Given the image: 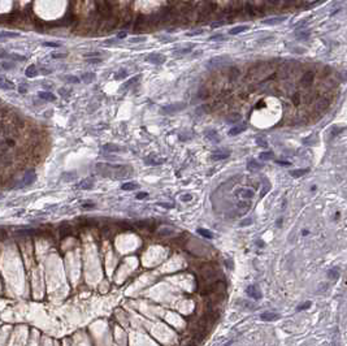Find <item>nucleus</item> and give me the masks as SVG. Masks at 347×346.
<instances>
[{"mask_svg":"<svg viewBox=\"0 0 347 346\" xmlns=\"http://www.w3.org/2000/svg\"><path fill=\"white\" fill-rule=\"evenodd\" d=\"M185 108H186V104L185 103H173V104L161 107V112L165 115H172V113H177V112L182 111Z\"/></svg>","mask_w":347,"mask_h":346,"instance_id":"f257e3e1","label":"nucleus"},{"mask_svg":"<svg viewBox=\"0 0 347 346\" xmlns=\"http://www.w3.org/2000/svg\"><path fill=\"white\" fill-rule=\"evenodd\" d=\"M165 56L163 55V53H150V55L146 57V61L151 62V64H155V65H161L165 62Z\"/></svg>","mask_w":347,"mask_h":346,"instance_id":"f03ea898","label":"nucleus"},{"mask_svg":"<svg viewBox=\"0 0 347 346\" xmlns=\"http://www.w3.org/2000/svg\"><path fill=\"white\" fill-rule=\"evenodd\" d=\"M246 293L248 294V297H251L253 299H260L261 298V291L259 290L257 285H250L246 289Z\"/></svg>","mask_w":347,"mask_h":346,"instance_id":"7ed1b4c3","label":"nucleus"},{"mask_svg":"<svg viewBox=\"0 0 347 346\" xmlns=\"http://www.w3.org/2000/svg\"><path fill=\"white\" fill-rule=\"evenodd\" d=\"M34 181H35V173H34L33 170H29V172L25 174V177H23L22 182L19 184V187H25V186H29V185H31Z\"/></svg>","mask_w":347,"mask_h":346,"instance_id":"20e7f679","label":"nucleus"},{"mask_svg":"<svg viewBox=\"0 0 347 346\" xmlns=\"http://www.w3.org/2000/svg\"><path fill=\"white\" fill-rule=\"evenodd\" d=\"M164 162H165L164 159L156 156V155H150V156L144 158V163L147 165H160V164H163Z\"/></svg>","mask_w":347,"mask_h":346,"instance_id":"39448f33","label":"nucleus"},{"mask_svg":"<svg viewBox=\"0 0 347 346\" xmlns=\"http://www.w3.org/2000/svg\"><path fill=\"white\" fill-rule=\"evenodd\" d=\"M281 316H280V314H276V312H264V314H261V316H260V319L261 320H264V321H274V320H278L280 319Z\"/></svg>","mask_w":347,"mask_h":346,"instance_id":"423d86ee","label":"nucleus"},{"mask_svg":"<svg viewBox=\"0 0 347 346\" xmlns=\"http://www.w3.org/2000/svg\"><path fill=\"white\" fill-rule=\"evenodd\" d=\"M238 197L242 199H251L253 198V190L251 189H239L238 190Z\"/></svg>","mask_w":347,"mask_h":346,"instance_id":"0eeeda50","label":"nucleus"},{"mask_svg":"<svg viewBox=\"0 0 347 346\" xmlns=\"http://www.w3.org/2000/svg\"><path fill=\"white\" fill-rule=\"evenodd\" d=\"M229 155H230V152L229 151H216V152L212 154V160H214V162H218V160H222V159H226L229 158Z\"/></svg>","mask_w":347,"mask_h":346,"instance_id":"6e6552de","label":"nucleus"},{"mask_svg":"<svg viewBox=\"0 0 347 346\" xmlns=\"http://www.w3.org/2000/svg\"><path fill=\"white\" fill-rule=\"evenodd\" d=\"M38 96L43 100H48V102H55L56 100V96L52 94L50 91H39L38 92Z\"/></svg>","mask_w":347,"mask_h":346,"instance_id":"1a4fd4ad","label":"nucleus"},{"mask_svg":"<svg viewBox=\"0 0 347 346\" xmlns=\"http://www.w3.org/2000/svg\"><path fill=\"white\" fill-rule=\"evenodd\" d=\"M285 20H286V17H273V18L264 20L263 25H278V23H282Z\"/></svg>","mask_w":347,"mask_h":346,"instance_id":"9d476101","label":"nucleus"},{"mask_svg":"<svg viewBox=\"0 0 347 346\" xmlns=\"http://www.w3.org/2000/svg\"><path fill=\"white\" fill-rule=\"evenodd\" d=\"M92 186H94V180L92 178L83 180V181L78 185V187L82 189V190H90V189H92Z\"/></svg>","mask_w":347,"mask_h":346,"instance_id":"9b49d317","label":"nucleus"},{"mask_svg":"<svg viewBox=\"0 0 347 346\" xmlns=\"http://www.w3.org/2000/svg\"><path fill=\"white\" fill-rule=\"evenodd\" d=\"M261 168H263V165L260 163H257L256 160H253V159L248 160V163H247V169L248 170H259Z\"/></svg>","mask_w":347,"mask_h":346,"instance_id":"f8f14e48","label":"nucleus"},{"mask_svg":"<svg viewBox=\"0 0 347 346\" xmlns=\"http://www.w3.org/2000/svg\"><path fill=\"white\" fill-rule=\"evenodd\" d=\"M104 151H108V152H119V151H122L124 148L120 147L119 144H112V143H108V144H104Z\"/></svg>","mask_w":347,"mask_h":346,"instance_id":"ddd939ff","label":"nucleus"},{"mask_svg":"<svg viewBox=\"0 0 347 346\" xmlns=\"http://www.w3.org/2000/svg\"><path fill=\"white\" fill-rule=\"evenodd\" d=\"M139 187V185L136 184V182H125V184H122V186H121V189L122 190H125V191H131V190H136Z\"/></svg>","mask_w":347,"mask_h":346,"instance_id":"4468645a","label":"nucleus"},{"mask_svg":"<svg viewBox=\"0 0 347 346\" xmlns=\"http://www.w3.org/2000/svg\"><path fill=\"white\" fill-rule=\"evenodd\" d=\"M243 130H246V125H237V126H233V128L229 130V135H237L239 133H242Z\"/></svg>","mask_w":347,"mask_h":346,"instance_id":"2eb2a0df","label":"nucleus"},{"mask_svg":"<svg viewBox=\"0 0 347 346\" xmlns=\"http://www.w3.org/2000/svg\"><path fill=\"white\" fill-rule=\"evenodd\" d=\"M206 137L209 141H212V142H220V135L217 134V131H214V130H208L206 133Z\"/></svg>","mask_w":347,"mask_h":346,"instance_id":"dca6fc26","label":"nucleus"},{"mask_svg":"<svg viewBox=\"0 0 347 346\" xmlns=\"http://www.w3.org/2000/svg\"><path fill=\"white\" fill-rule=\"evenodd\" d=\"M246 30H248V26H247V25H241V26L233 27L232 30L229 31V34H230V35H237V34H241V33L246 31Z\"/></svg>","mask_w":347,"mask_h":346,"instance_id":"f3484780","label":"nucleus"},{"mask_svg":"<svg viewBox=\"0 0 347 346\" xmlns=\"http://www.w3.org/2000/svg\"><path fill=\"white\" fill-rule=\"evenodd\" d=\"M0 87H3V89H7V90H11V89H14V85L12 84L11 81L5 80L4 77H0Z\"/></svg>","mask_w":347,"mask_h":346,"instance_id":"a211bd4d","label":"nucleus"},{"mask_svg":"<svg viewBox=\"0 0 347 346\" xmlns=\"http://www.w3.org/2000/svg\"><path fill=\"white\" fill-rule=\"evenodd\" d=\"M308 172H310V169H308V168H306V169H295V170H291V172H290V176L298 178V177L304 176V174H306V173H308Z\"/></svg>","mask_w":347,"mask_h":346,"instance_id":"6ab92c4d","label":"nucleus"},{"mask_svg":"<svg viewBox=\"0 0 347 346\" xmlns=\"http://www.w3.org/2000/svg\"><path fill=\"white\" fill-rule=\"evenodd\" d=\"M139 78H140V76H135V77H133V78H130L128 82H126V84H124V85L121 86V90H126V89H129V87H131Z\"/></svg>","mask_w":347,"mask_h":346,"instance_id":"aec40b11","label":"nucleus"},{"mask_svg":"<svg viewBox=\"0 0 347 346\" xmlns=\"http://www.w3.org/2000/svg\"><path fill=\"white\" fill-rule=\"evenodd\" d=\"M26 77H29V78H33V77H35L37 74H38V72H37V68H35V65H30L26 69Z\"/></svg>","mask_w":347,"mask_h":346,"instance_id":"412c9836","label":"nucleus"},{"mask_svg":"<svg viewBox=\"0 0 347 346\" xmlns=\"http://www.w3.org/2000/svg\"><path fill=\"white\" fill-rule=\"evenodd\" d=\"M294 35L296 37V38H300V39H307L310 35H311V33L308 31V30H299V31H295L294 33Z\"/></svg>","mask_w":347,"mask_h":346,"instance_id":"4be33fe9","label":"nucleus"},{"mask_svg":"<svg viewBox=\"0 0 347 346\" xmlns=\"http://www.w3.org/2000/svg\"><path fill=\"white\" fill-rule=\"evenodd\" d=\"M197 232L199 233L200 236H203V237H206V238H209V240H211V238H213V234H212V233L208 230V229H204V228H199Z\"/></svg>","mask_w":347,"mask_h":346,"instance_id":"5701e85b","label":"nucleus"},{"mask_svg":"<svg viewBox=\"0 0 347 346\" xmlns=\"http://www.w3.org/2000/svg\"><path fill=\"white\" fill-rule=\"evenodd\" d=\"M312 81H313V73L310 72V73H307V74H306L304 77H303L302 84H303V85H310Z\"/></svg>","mask_w":347,"mask_h":346,"instance_id":"b1692460","label":"nucleus"},{"mask_svg":"<svg viewBox=\"0 0 347 346\" xmlns=\"http://www.w3.org/2000/svg\"><path fill=\"white\" fill-rule=\"evenodd\" d=\"M17 37H19V34H17V33H11V31L0 33V39H2V38H17Z\"/></svg>","mask_w":347,"mask_h":346,"instance_id":"393cba45","label":"nucleus"},{"mask_svg":"<svg viewBox=\"0 0 347 346\" xmlns=\"http://www.w3.org/2000/svg\"><path fill=\"white\" fill-rule=\"evenodd\" d=\"M95 76L92 74V73H85L83 76H82V80H83V82H86V84H91L92 81H94Z\"/></svg>","mask_w":347,"mask_h":346,"instance_id":"a878e982","label":"nucleus"},{"mask_svg":"<svg viewBox=\"0 0 347 346\" xmlns=\"http://www.w3.org/2000/svg\"><path fill=\"white\" fill-rule=\"evenodd\" d=\"M8 59H11V60H18V61H23V60H26V57L25 56H22V55H18V53H9L8 55Z\"/></svg>","mask_w":347,"mask_h":346,"instance_id":"bb28decb","label":"nucleus"},{"mask_svg":"<svg viewBox=\"0 0 347 346\" xmlns=\"http://www.w3.org/2000/svg\"><path fill=\"white\" fill-rule=\"evenodd\" d=\"M64 80L66 82H69V84H80V78L76 76H65Z\"/></svg>","mask_w":347,"mask_h":346,"instance_id":"cd10ccee","label":"nucleus"},{"mask_svg":"<svg viewBox=\"0 0 347 346\" xmlns=\"http://www.w3.org/2000/svg\"><path fill=\"white\" fill-rule=\"evenodd\" d=\"M259 158H260L261 160H271V159H273V152H271V151H267V152H261Z\"/></svg>","mask_w":347,"mask_h":346,"instance_id":"c85d7f7f","label":"nucleus"},{"mask_svg":"<svg viewBox=\"0 0 347 346\" xmlns=\"http://www.w3.org/2000/svg\"><path fill=\"white\" fill-rule=\"evenodd\" d=\"M191 48H193V46H189V47H186V48H179V50L175 52V53H177V55H186V53L191 52Z\"/></svg>","mask_w":347,"mask_h":346,"instance_id":"c756f323","label":"nucleus"},{"mask_svg":"<svg viewBox=\"0 0 347 346\" xmlns=\"http://www.w3.org/2000/svg\"><path fill=\"white\" fill-rule=\"evenodd\" d=\"M330 279H333V280H335V279H338V276H339V273H338V269L337 268H333V269H330L329 271V275H328Z\"/></svg>","mask_w":347,"mask_h":346,"instance_id":"7c9ffc66","label":"nucleus"},{"mask_svg":"<svg viewBox=\"0 0 347 346\" xmlns=\"http://www.w3.org/2000/svg\"><path fill=\"white\" fill-rule=\"evenodd\" d=\"M256 143L260 147H268V142L264 138H256Z\"/></svg>","mask_w":347,"mask_h":346,"instance_id":"2f4dec72","label":"nucleus"},{"mask_svg":"<svg viewBox=\"0 0 347 346\" xmlns=\"http://www.w3.org/2000/svg\"><path fill=\"white\" fill-rule=\"evenodd\" d=\"M44 47H52V48H58L60 47V43H55V42H44L43 43Z\"/></svg>","mask_w":347,"mask_h":346,"instance_id":"473e14b6","label":"nucleus"},{"mask_svg":"<svg viewBox=\"0 0 347 346\" xmlns=\"http://www.w3.org/2000/svg\"><path fill=\"white\" fill-rule=\"evenodd\" d=\"M121 73H116L115 74V80H121V78H124V77H126L128 76V72L126 70H120Z\"/></svg>","mask_w":347,"mask_h":346,"instance_id":"72a5a7b5","label":"nucleus"},{"mask_svg":"<svg viewBox=\"0 0 347 346\" xmlns=\"http://www.w3.org/2000/svg\"><path fill=\"white\" fill-rule=\"evenodd\" d=\"M146 41V37H135V38H130L131 43H139V42H144Z\"/></svg>","mask_w":347,"mask_h":346,"instance_id":"f704fd0d","label":"nucleus"},{"mask_svg":"<svg viewBox=\"0 0 347 346\" xmlns=\"http://www.w3.org/2000/svg\"><path fill=\"white\" fill-rule=\"evenodd\" d=\"M311 305H312V303H311V302L308 301V302H306V303H303L302 306H299V307H298L296 310H298V311H303V310H307V309H310V307H311Z\"/></svg>","mask_w":347,"mask_h":346,"instance_id":"c9c22d12","label":"nucleus"},{"mask_svg":"<svg viewBox=\"0 0 347 346\" xmlns=\"http://www.w3.org/2000/svg\"><path fill=\"white\" fill-rule=\"evenodd\" d=\"M181 201L190 202V201H193V195L191 194H183V195H181Z\"/></svg>","mask_w":347,"mask_h":346,"instance_id":"e433bc0d","label":"nucleus"},{"mask_svg":"<svg viewBox=\"0 0 347 346\" xmlns=\"http://www.w3.org/2000/svg\"><path fill=\"white\" fill-rule=\"evenodd\" d=\"M53 59H65V57L68 56V53H52L51 55Z\"/></svg>","mask_w":347,"mask_h":346,"instance_id":"4c0bfd02","label":"nucleus"},{"mask_svg":"<svg viewBox=\"0 0 347 346\" xmlns=\"http://www.w3.org/2000/svg\"><path fill=\"white\" fill-rule=\"evenodd\" d=\"M2 66L4 68V69H12V68H14V64H13V62H5V61H3V62H2Z\"/></svg>","mask_w":347,"mask_h":346,"instance_id":"58836bf2","label":"nucleus"},{"mask_svg":"<svg viewBox=\"0 0 347 346\" xmlns=\"http://www.w3.org/2000/svg\"><path fill=\"white\" fill-rule=\"evenodd\" d=\"M217 39L224 41V39H225V37H224L222 34H218V35H212V37H209V41H217Z\"/></svg>","mask_w":347,"mask_h":346,"instance_id":"ea45409f","label":"nucleus"},{"mask_svg":"<svg viewBox=\"0 0 347 346\" xmlns=\"http://www.w3.org/2000/svg\"><path fill=\"white\" fill-rule=\"evenodd\" d=\"M160 234L161 236H169V234H172V230H170L169 228H164L160 230Z\"/></svg>","mask_w":347,"mask_h":346,"instance_id":"a19ab883","label":"nucleus"},{"mask_svg":"<svg viewBox=\"0 0 347 346\" xmlns=\"http://www.w3.org/2000/svg\"><path fill=\"white\" fill-rule=\"evenodd\" d=\"M200 34H203V30H195V31H189L186 33L187 37H194V35H200Z\"/></svg>","mask_w":347,"mask_h":346,"instance_id":"79ce46f5","label":"nucleus"},{"mask_svg":"<svg viewBox=\"0 0 347 346\" xmlns=\"http://www.w3.org/2000/svg\"><path fill=\"white\" fill-rule=\"evenodd\" d=\"M87 62H90V64H99V62H101V59L100 57H96V59H87Z\"/></svg>","mask_w":347,"mask_h":346,"instance_id":"37998d69","label":"nucleus"},{"mask_svg":"<svg viewBox=\"0 0 347 346\" xmlns=\"http://www.w3.org/2000/svg\"><path fill=\"white\" fill-rule=\"evenodd\" d=\"M147 195H148L147 193H144V191H140V193H138V194H136V199H143V198H146Z\"/></svg>","mask_w":347,"mask_h":346,"instance_id":"c03bdc74","label":"nucleus"},{"mask_svg":"<svg viewBox=\"0 0 347 346\" xmlns=\"http://www.w3.org/2000/svg\"><path fill=\"white\" fill-rule=\"evenodd\" d=\"M251 224H252L251 219H246V220H244L243 223H241V225H242V227H246V225H251Z\"/></svg>","mask_w":347,"mask_h":346,"instance_id":"a18cd8bd","label":"nucleus"},{"mask_svg":"<svg viewBox=\"0 0 347 346\" xmlns=\"http://www.w3.org/2000/svg\"><path fill=\"white\" fill-rule=\"evenodd\" d=\"M85 57H91V56H100L99 52H90V53H85Z\"/></svg>","mask_w":347,"mask_h":346,"instance_id":"49530a36","label":"nucleus"},{"mask_svg":"<svg viewBox=\"0 0 347 346\" xmlns=\"http://www.w3.org/2000/svg\"><path fill=\"white\" fill-rule=\"evenodd\" d=\"M82 207H83V208H94L95 204L94 203H83V204H82Z\"/></svg>","mask_w":347,"mask_h":346,"instance_id":"de8ad7c7","label":"nucleus"},{"mask_svg":"<svg viewBox=\"0 0 347 346\" xmlns=\"http://www.w3.org/2000/svg\"><path fill=\"white\" fill-rule=\"evenodd\" d=\"M277 164L283 165V167H289V165H290L291 163H290V162H281V160H277Z\"/></svg>","mask_w":347,"mask_h":346,"instance_id":"09e8293b","label":"nucleus"},{"mask_svg":"<svg viewBox=\"0 0 347 346\" xmlns=\"http://www.w3.org/2000/svg\"><path fill=\"white\" fill-rule=\"evenodd\" d=\"M8 55L9 53L4 52V51H0V59H8Z\"/></svg>","mask_w":347,"mask_h":346,"instance_id":"8fccbe9b","label":"nucleus"},{"mask_svg":"<svg viewBox=\"0 0 347 346\" xmlns=\"http://www.w3.org/2000/svg\"><path fill=\"white\" fill-rule=\"evenodd\" d=\"M238 207H248V202H246V203H243V202H239L238 203Z\"/></svg>","mask_w":347,"mask_h":346,"instance_id":"3c124183","label":"nucleus"},{"mask_svg":"<svg viewBox=\"0 0 347 346\" xmlns=\"http://www.w3.org/2000/svg\"><path fill=\"white\" fill-rule=\"evenodd\" d=\"M239 119H241V116L237 115V116H234V117H230V119H229V121H233V123H234V121H237V120H239Z\"/></svg>","mask_w":347,"mask_h":346,"instance_id":"603ef678","label":"nucleus"},{"mask_svg":"<svg viewBox=\"0 0 347 346\" xmlns=\"http://www.w3.org/2000/svg\"><path fill=\"white\" fill-rule=\"evenodd\" d=\"M58 92H60V94H61L62 96L68 95V94H66V92H68V90H65V89H60V90H58Z\"/></svg>","mask_w":347,"mask_h":346,"instance_id":"864d4df0","label":"nucleus"},{"mask_svg":"<svg viewBox=\"0 0 347 346\" xmlns=\"http://www.w3.org/2000/svg\"><path fill=\"white\" fill-rule=\"evenodd\" d=\"M18 91H19V92H21V94H26V89H25V87H23V86H22V87H21V86H19V89H18Z\"/></svg>","mask_w":347,"mask_h":346,"instance_id":"5fc2aeb1","label":"nucleus"},{"mask_svg":"<svg viewBox=\"0 0 347 346\" xmlns=\"http://www.w3.org/2000/svg\"><path fill=\"white\" fill-rule=\"evenodd\" d=\"M7 144L8 146H14V141L13 139H7Z\"/></svg>","mask_w":347,"mask_h":346,"instance_id":"6e6d98bb","label":"nucleus"},{"mask_svg":"<svg viewBox=\"0 0 347 346\" xmlns=\"http://www.w3.org/2000/svg\"><path fill=\"white\" fill-rule=\"evenodd\" d=\"M221 25H222V22H216V23H212L211 27H217V26H221Z\"/></svg>","mask_w":347,"mask_h":346,"instance_id":"4d7b16f0","label":"nucleus"},{"mask_svg":"<svg viewBox=\"0 0 347 346\" xmlns=\"http://www.w3.org/2000/svg\"><path fill=\"white\" fill-rule=\"evenodd\" d=\"M125 37H126V33H120L119 35H117V38H119V39H121V38H125Z\"/></svg>","mask_w":347,"mask_h":346,"instance_id":"13d9d810","label":"nucleus"},{"mask_svg":"<svg viewBox=\"0 0 347 346\" xmlns=\"http://www.w3.org/2000/svg\"><path fill=\"white\" fill-rule=\"evenodd\" d=\"M160 206H163V207H167V208H170V207H172V204H165V203H160Z\"/></svg>","mask_w":347,"mask_h":346,"instance_id":"bf43d9fd","label":"nucleus"},{"mask_svg":"<svg viewBox=\"0 0 347 346\" xmlns=\"http://www.w3.org/2000/svg\"><path fill=\"white\" fill-rule=\"evenodd\" d=\"M257 246H260V247L263 246V243H261V241H257Z\"/></svg>","mask_w":347,"mask_h":346,"instance_id":"052dcab7","label":"nucleus"}]
</instances>
